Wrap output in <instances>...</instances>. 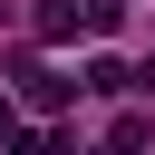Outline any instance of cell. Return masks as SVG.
<instances>
[{"label": "cell", "instance_id": "cell-2", "mask_svg": "<svg viewBox=\"0 0 155 155\" xmlns=\"http://www.w3.org/2000/svg\"><path fill=\"white\" fill-rule=\"evenodd\" d=\"M145 136H155V126H145V116H116V126H107V155H136V145H145Z\"/></svg>", "mask_w": 155, "mask_h": 155}, {"label": "cell", "instance_id": "cell-5", "mask_svg": "<svg viewBox=\"0 0 155 155\" xmlns=\"http://www.w3.org/2000/svg\"><path fill=\"white\" fill-rule=\"evenodd\" d=\"M97 155H107V145H97Z\"/></svg>", "mask_w": 155, "mask_h": 155}, {"label": "cell", "instance_id": "cell-4", "mask_svg": "<svg viewBox=\"0 0 155 155\" xmlns=\"http://www.w3.org/2000/svg\"><path fill=\"white\" fill-rule=\"evenodd\" d=\"M10 136H19V126H10V97H0V145H10Z\"/></svg>", "mask_w": 155, "mask_h": 155}, {"label": "cell", "instance_id": "cell-1", "mask_svg": "<svg viewBox=\"0 0 155 155\" xmlns=\"http://www.w3.org/2000/svg\"><path fill=\"white\" fill-rule=\"evenodd\" d=\"M78 87H97V97H126V87H155V68H126V58H107V48H97Z\"/></svg>", "mask_w": 155, "mask_h": 155}, {"label": "cell", "instance_id": "cell-6", "mask_svg": "<svg viewBox=\"0 0 155 155\" xmlns=\"http://www.w3.org/2000/svg\"><path fill=\"white\" fill-rule=\"evenodd\" d=\"M0 10H10V0H0Z\"/></svg>", "mask_w": 155, "mask_h": 155}, {"label": "cell", "instance_id": "cell-3", "mask_svg": "<svg viewBox=\"0 0 155 155\" xmlns=\"http://www.w3.org/2000/svg\"><path fill=\"white\" fill-rule=\"evenodd\" d=\"M0 155H58V136H29V126H19V136H10Z\"/></svg>", "mask_w": 155, "mask_h": 155}]
</instances>
